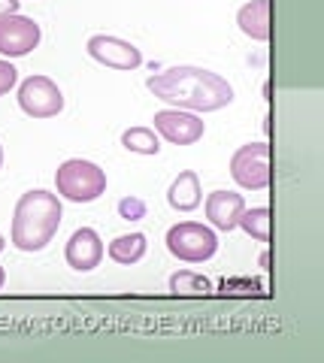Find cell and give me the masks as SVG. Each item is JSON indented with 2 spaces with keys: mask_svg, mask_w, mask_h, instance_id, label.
Listing matches in <instances>:
<instances>
[{
  "mask_svg": "<svg viewBox=\"0 0 324 363\" xmlns=\"http://www.w3.org/2000/svg\"><path fill=\"white\" fill-rule=\"evenodd\" d=\"M146 88L158 100L173 109L185 112H218L233 104V85L225 76L206 70V67L179 64L146 79Z\"/></svg>",
  "mask_w": 324,
  "mask_h": 363,
  "instance_id": "1",
  "label": "cell"
},
{
  "mask_svg": "<svg viewBox=\"0 0 324 363\" xmlns=\"http://www.w3.org/2000/svg\"><path fill=\"white\" fill-rule=\"evenodd\" d=\"M64 218V209H61V197L52 194V191H43V188H33L25 191L16 203V212H13V233L9 240L18 252H43L58 233Z\"/></svg>",
  "mask_w": 324,
  "mask_h": 363,
  "instance_id": "2",
  "label": "cell"
},
{
  "mask_svg": "<svg viewBox=\"0 0 324 363\" xmlns=\"http://www.w3.org/2000/svg\"><path fill=\"white\" fill-rule=\"evenodd\" d=\"M55 188L70 203H94L106 194V169L85 157H70L55 169Z\"/></svg>",
  "mask_w": 324,
  "mask_h": 363,
  "instance_id": "3",
  "label": "cell"
},
{
  "mask_svg": "<svg viewBox=\"0 0 324 363\" xmlns=\"http://www.w3.org/2000/svg\"><path fill=\"white\" fill-rule=\"evenodd\" d=\"M167 252L182 264H206L218 252V236L206 224L179 221L167 230Z\"/></svg>",
  "mask_w": 324,
  "mask_h": 363,
  "instance_id": "4",
  "label": "cell"
},
{
  "mask_svg": "<svg viewBox=\"0 0 324 363\" xmlns=\"http://www.w3.org/2000/svg\"><path fill=\"white\" fill-rule=\"evenodd\" d=\"M230 179L242 191H267L273 182L270 143H245L230 157Z\"/></svg>",
  "mask_w": 324,
  "mask_h": 363,
  "instance_id": "5",
  "label": "cell"
},
{
  "mask_svg": "<svg viewBox=\"0 0 324 363\" xmlns=\"http://www.w3.org/2000/svg\"><path fill=\"white\" fill-rule=\"evenodd\" d=\"M18 106L30 118H55L64 109V94L49 76H28L18 85Z\"/></svg>",
  "mask_w": 324,
  "mask_h": 363,
  "instance_id": "6",
  "label": "cell"
},
{
  "mask_svg": "<svg viewBox=\"0 0 324 363\" xmlns=\"http://www.w3.org/2000/svg\"><path fill=\"white\" fill-rule=\"evenodd\" d=\"M155 133L167 140L170 145H194L197 140H203L206 133V121L197 112H185V109H158L155 112Z\"/></svg>",
  "mask_w": 324,
  "mask_h": 363,
  "instance_id": "7",
  "label": "cell"
},
{
  "mask_svg": "<svg viewBox=\"0 0 324 363\" xmlns=\"http://www.w3.org/2000/svg\"><path fill=\"white\" fill-rule=\"evenodd\" d=\"M40 40H43V28L33 18L18 13H9L0 18V55L6 61L30 55L40 45Z\"/></svg>",
  "mask_w": 324,
  "mask_h": 363,
  "instance_id": "8",
  "label": "cell"
},
{
  "mask_svg": "<svg viewBox=\"0 0 324 363\" xmlns=\"http://www.w3.org/2000/svg\"><path fill=\"white\" fill-rule=\"evenodd\" d=\"M85 49L97 64L109 67V70H137L143 64V52L137 45L121 37H109V33H94Z\"/></svg>",
  "mask_w": 324,
  "mask_h": 363,
  "instance_id": "9",
  "label": "cell"
},
{
  "mask_svg": "<svg viewBox=\"0 0 324 363\" xmlns=\"http://www.w3.org/2000/svg\"><path fill=\"white\" fill-rule=\"evenodd\" d=\"M104 255H106V248H104V240H100V233L94 227H79V230H73V236L67 240V248H64L67 264H70V269H76V272L97 269Z\"/></svg>",
  "mask_w": 324,
  "mask_h": 363,
  "instance_id": "10",
  "label": "cell"
},
{
  "mask_svg": "<svg viewBox=\"0 0 324 363\" xmlns=\"http://www.w3.org/2000/svg\"><path fill=\"white\" fill-rule=\"evenodd\" d=\"M203 209H206V218L216 230L230 233V230H237L240 215L245 209V200H242V194H237V191H212L203 203Z\"/></svg>",
  "mask_w": 324,
  "mask_h": 363,
  "instance_id": "11",
  "label": "cell"
},
{
  "mask_svg": "<svg viewBox=\"0 0 324 363\" xmlns=\"http://www.w3.org/2000/svg\"><path fill=\"white\" fill-rule=\"evenodd\" d=\"M167 203L176 212H194L203 203V188H200V176L194 169H182L167 188Z\"/></svg>",
  "mask_w": 324,
  "mask_h": 363,
  "instance_id": "12",
  "label": "cell"
},
{
  "mask_svg": "<svg viewBox=\"0 0 324 363\" xmlns=\"http://www.w3.org/2000/svg\"><path fill=\"white\" fill-rule=\"evenodd\" d=\"M270 9H273L270 0H252V4H245L237 13L240 30L249 40H255V43H267V40H270V33H273V28H270L273 25V21H270Z\"/></svg>",
  "mask_w": 324,
  "mask_h": 363,
  "instance_id": "13",
  "label": "cell"
},
{
  "mask_svg": "<svg viewBox=\"0 0 324 363\" xmlns=\"http://www.w3.org/2000/svg\"><path fill=\"white\" fill-rule=\"evenodd\" d=\"M146 248H149L146 233H125V236H116V240L109 242L106 255H109V260H116L121 267H133L146 257Z\"/></svg>",
  "mask_w": 324,
  "mask_h": 363,
  "instance_id": "14",
  "label": "cell"
},
{
  "mask_svg": "<svg viewBox=\"0 0 324 363\" xmlns=\"http://www.w3.org/2000/svg\"><path fill=\"white\" fill-rule=\"evenodd\" d=\"M212 291V281L194 269H179L170 276V294L173 297H206Z\"/></svg>",
  "mask_w": 324,
  "mask_h": 363,
  "instance_id": "15",
  "label": "cell"
},
{
  "mask_svg": "<svg viewBox=\"0 0 324 363\" xmlns=\"http://www.w3.org/2000/svg\"><path fill=\"white\" fill-rule=\"evenodd\" d=\"M270 206H255V209H242V215H240V224L237 227H242L245 233L252 236L255 242H270V236H273V230H270Z\"/></svg>",
  "mask_w": 324,
  "mask_h": 363,
  "instance_id": "16",
  "label": "cell"
},
{
  "mask_svg": "<svg viewBox=\"0 0 324 363\" xmlns=\"http://www.w3.org/2000/svg\"><path fill=\"white\" fill-rule=\"evenodd\" d=\"M121 145L133 155H158L161 152V136L152 128H128L121 133Z\"/></svg>",
  "mask_w": 324,
  "mask_h": 363,
  "instance_id": "17",
  "label": "cell"
},
{
  "mask_svg": "<svg viewBox=\"0 0 324 363\" xmlns=\"http://www.w3.org/2000/svg\"><path fill=\"white\" fill-rule=\"evenodd\" d=\"M146 212L149 209H146V203H143L140 197H125L118 203V215L125 221H140V218H146Z\"/></svg>",
  "mask_w": 324,
  "mask_h": 363,
  "instance_id": "18",
  "label": "cell"
},
{
  "mask_svg": "<svg viewBox=\"0 0 324 363\" xmlns=\"http://www.w3.org/2000/svg\"><path fill=\"white\" fill-rule=\"evenodd\" d=\"M16 82H18V70L13 67V61L0 58V97L9 94V91L16 88Z\"/></svg>",
  "mask_w": 324,
  "mask_h": 363,
  "instance_id": "19",
  "label": "cell"
},
{
  "mask_svg": "<svg viewBox=\"0 0 324 363\" xmlns=\"http://www.w3.org/2000/svg\"><path fill=\"white\" fill-rule=\"evenodd\" d=\"M9 13H18V0H0V18Z\"/></svg>",
  "mask_w": 324,
  "mask_h": 363,
  "instance_id": "20",
  "label": "cell"
},
{
  "mask_svg": "<svg viewBox=\"0 0 324 363\" xmlns=\"http://www.w3.org/2000/svg\"><path fill=\"white\" fill-rule=\"evenodd\" d=\"M4 281H6V272H4V267H0V288H4Z\"/></svg>",
  "mask_w": 324,
  "mask_h": 363,
  "instance_id": "21",
  "label": "cell"
},
{
  "mask_svg": "<svg viewBox=\"0 0 324 363\" xmlns=\"http://www.w3.org/2000/svg\"><path fill=\"white\" fill-rule=\"evenodd\" d=\"M0 167H4V145H0Z\"/></svg>",
  "mask_w": 324,
  "mask_h": 363,
  "instance_id": "22",
  "label": "cell"
},
{
  "mask_svg": "<svg viewBox=\"0 0 324 363\" xmlns=\"http://www.w3.org/2000/svg\"><path fill=\"white\" fill-rule=\"evenodd\" d=\"M4 248H6V242H4V236H0V252H4Z\"/></svg>",
  "mask_w": 324,
  "mask_h": 363,
  "instance_id": "23",
  "label": "cell"
}]
</instances>
